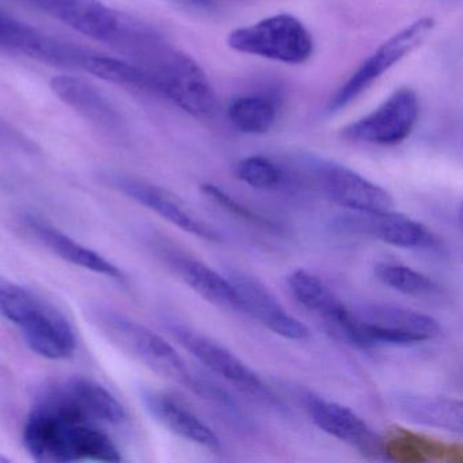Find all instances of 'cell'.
<instances>
[{
	"label": "cell",
	"instance_id": "cell-2",
	"mask_svg": "<svg viewBox=\"0 0 463 463\" xmlns=\"http://www.w3.org/2000/svg\"><path fill=\"white\" fill-rule=\"evenodd\" d=\"M0 316L20 330L39 356L64 360L75 354L77 337L69 319L32 289L0 281Z\"/></svg>",
	"mask_w": 463,
	"mask_h": 463
},
{
	"label": "cell",
	"instance_id": "cell-13",
	"mask_svg": "<svg viewBox=\"0 0 463 463\" xmlns=\"http://www.w3.org/2000/svg\"><path fill=\"white\" fill-rule=\"evenodd\" d=\"M112 184L121 194L153 211L183 232L208 242H221V234L210 224L197 218L177 196L170 194L169 191H165L147 181L127 177V175H115L112 177Z\"/></svg>",
	"mask_w": 463,
	"mask_h": 463
},
{
	"label": "cell",
	"instance_id": "cell-1",
	"mask_svg": "<svg viewBox=\"0 0 463 463\" xmlns=\"http://www.w3.org/2000/svg\"><path fill=\"white\" fill-rule=\"evenodd\" d=\"M24 446L37 462H120V449L102 425L80 411L59 386L44 392L29 413Z\"/></svg>",
	"mask_w": 463,
	"mask_h": 463
},
{
	"label": "cell",
	"instance_id": "cell-10",
	"mask_svg": "<svg viewBox=\"0 0 463 463\" xmlns=\"http://www.w3.org/2000/svg\"><path fill=\"white\" fill-rule=\"evenodd\" d=\"M32 9L50 15L69 28L112 47L120 34L127 14L101 0H21Z\"/></svg>",
	"mask_w": 463,
	"mask_h": 463
},
{
	"label": "cell",
	"instance_id": "cell-22",
	"mask_svg": "<svg viewBox=\"0 0 463 463\" xmlns=\"http://www.w3.org/2000/svg\"><path fill=\"white\" fill-rule=\"evenodd\" d=\"M59 386L89 419L102 427H121L128 420L120 401L93 379L75 376Z\"/></svg>",
	"mask_w": 463,
	"mask_h": 463
},
{
	"label": "cell",
	"instance_id": "cell-19",
	"mask_svg": "<svg viewBox=\"0 0 463 463\" xmlns=\"http://www.w3.org/2000/svg\"><path fill=\"white\" fill-rule=\"evenodd\" d=\"M25 224L32 234L47 246L52 253L61 257L64 261L90 270L97 275L113 279V280H126L123 270L113 264L109 260L105 259L102 254L86 248L82 243L75 241L70 235L64 234L58 227L51 224L50 222L39 218V216L28 215L25 218Z\"/></svg>",
	"mask_w": 463,
	"mask_h": 463
},
{
	"label": "cell",
	"instance_id": "cell-11",
	"mask_svg": "<svg viewBox=\"0 0 463 463\" xmlns=\"http://www.w3.org/2000/svg\"><path fill=\"white\" fill-rule=\"evenodd\" d=\"M314 170L326 196L335 204L357 213H382L394 208L392 194L354 170L318 159Z\"/></svg>",
	"mask_w": 463,
	"mask_h": 463
},
{
	"label": "cell",
	"instance_id": "cell-14",
	"mask_svg": "<svg viewBox=\"0 0 463 463\" xmlns=\"http://www.w3.org/2000/svg\"><path fill=\"white\" fill-rule=\"evenodd\" d=\"M227 279L242 302L243 313L253 317L270 332L288 340H305L310 335L307 326L291 316L261 280L241 270H232Z\"/></svg>",
	"mask_w": 463,
	"mask_h": 463
},
{
	"label": "cell",
	"instance_id": "cell-16",
	"mask_svg": "<svg viewBox=\"0 0 463 463\" xmlns=\"http://www.w3.org/2000/svg\"><path fill=\"white\" fill-rule=\"evenodd\" d=\"M340 226L371 235L394 248L424 249L435 243V235L424 224L392 210L382 213H357L341 222Z\"/></svg>",
	"mask_w": 463,
	"mask_h": 463
},
{
	"label": "cell",
	"instance_id": "cell-26",
	"mask_svg": "<svg viewBox=\"0 0 463 463\" xmlns=\"http://www.w3.org/2000/svg\"><path fill=\"white\" fill-rule=\"evenodd\" d=\"M237 177L251 188L273 189L283 183L284 173L272 159L253 156L243 158L235 167Z\"/></svg>",
	"mask_w": 463,
	"mask_h": 463
},
{
	"label": "cell",
	"instance_id": "cell-24",
	"mask_svg": "<svg viewBox=\"0 0 463 463\" xmlns=\"http://www.w3.org/2000/svg\"><path fill=\"white\" fill-rule=\"evenodd\" d=\"M227 116L238 131L249 135L267 134L275 126L278 107L264 96H243L232 99Z\"/></svg>",
	"mask_w": 463,
	"mask_h": 463
},
{
	"label": "cell",
	"instance_id": "cell-6",
	"mask_svg": "<svg viewBox=\"0 0 463 463\" xmlns=\"http://www.w3.org/2000/svg\"><path fill=\"white\" fill-rule=\"evenodd\" d=\"M229 47L240 53L286 64H302L311 58L310 32L294 15L278 14L230 33Z\"/></svg>",
	"mask_w": 463,
	"mask_h": 463
},
{
	"label": "cell",
	"instance_id": "cell-25",
	"mask_svg": "<svg viewBox=\"0 0 463 463\" xmlns=\"http://www.w3.org/2000/svg\"><path fill=\"white\" fill-rule=\"evenodd\" d=\"M373 273L384 286L411 297H433L440 289L430 276L397 262H379Z\"/></svg>",
	"mask_w": 463,
	"mask_h": 463
},
{
	"label": "cell",
	"instance_id": "cell-9",
	"mask_svg": "<svg viewBox=\"0 0 463 463\" xmlns=\"http://www.w3.org/2000/svg\"><path fill=\"white\" fill-rule=\"evenodd\" d=\"M167 327L173 337L205 367L210 368L230 383L235 384L242 392L270 403L276 402L272 392L265 386L262 379L229 348L186 325L172 322Z\"/></svg>",
	"mask_w": 463,
	"mask_h": 463
},
{
	"label": "cell",
	"instance_id": "cell-20",
	"mask_svg": "<svg viewBox=\"0 0 463 463\" xmlns=\"http://www.w3.org/2000/svg\"><path fill=\"white\" fill-rule=\"evenodd\" d=\"M392 405L406 421L446 432H462L463 406L459 400L405 392H395Z\"/></svg>",
	"mask_w": 463,
	"mask_h": 463
},
{
	"label": "cell",
	"instance_id": "cell-5",
	"mask_svg": "<svg viewBox=\"0 0 463 463\" xmlns=\"http://www.w3.org/2000/svg\"><path fill=\"white\" fill-rule=\"evenodd\" d=\"M360 348L413 345L432 340L440 325L427 314L392 303L368 302L352 308Z\"/></svg>",
	"mask_w": 463,
	"mask_h": 463
},
{
	"label": "cell",
	"instance_id": "cell-18",
	"mask_svg": "<svg viewBox=\"0 0 463 463\" xmlns=\"http://www.w3.org/2000/svg\"><path fill=\"white\" fill-rule=\"evenodd\" d=\"M288 286L295 299L311 313L325 319L329 326L345 341H351L354 335V316L352 311L333 294L332 289L313 273L298 269L288 278Z\"/></svg>",
	"mask_w": 463,
	"mask_h": 463
},
{
	"label": "cell",
	"instance_id": "cell-15",
	"mask_svg": "<svg viewBox=\"0 0 463 463\" xmlns=\"http://www.w3.org/2000/svg\"><path fill=\"white\" fill-rule=\"evenodd\" d=\"M53 93L72 110L108 134H121L126 121L109 99L96 86L80 78L55 77L51 82Z\"/></svg>",
	"mask_w": 463,
	"mask_h": 463
},
{
	"label": "cell",
	"instance_id": "cell-29",
	"mask_svg": "<svg viewBox=\"0 0 463 463\" xmlns=\"http://www.w3.org/2000/svg\"><path fill=\"white\" fill-rule=\"evenodd\" d=\"M191 2H194V4H197V5H208V4H211V0H191Z\"/></svg>",
	"mask_w": 463,
	"mask_h": 463
},
{
	"label": "cell",
	"instance_id": "cell-3",
	"mask_svg": "<svg viewBox=\"0 0 463 463\" xmlns=\"http://www.w3.org/2000/svg\"><path fill=\"white\" fill-rule=\"evenodd\" d=\"M89 318L121 351L131 354L154 373L177 382L194 392L199 376L189 370L185 360L164 337L126 314L104 306L89 308Z\"/></svg>",
	"mask_w": 463,
	"mask_h": 463
},
{
	"label": "cell",
	"instance_id": "cell-4",
	"mask_svg": "<svg viewBox=\"0 0 463 463\" xmlns=\"http://www.w3.org/2000/svg\"><path fill=\"white\" fill-rule=\"evenodd\" d=\"M153 80L158 96H164L184 112L204 118L215 108V93L203 67L188 53L175 50L165 40L143 66Z\"/></svg>",
	"mask_w": 463,
	"mask_h": 463
},
{
	"label": "cell",
	"instance_id": "cell-28",
	"mask_svg": "<svg viewBox=\"0 0 463 463\" xmlns=\"http://www.w3.org/2000/svg\"><path fill=\"white\" fill-rule=\"evenodd\" d=\"M7 17H9V14L5 13L4 10L0 9V26L4 25V23L7 20Z\"/></svg>",
	"mask_w": 463,
	"mask_h": 463
},
{
	"label": "cell",
	"instance_id": "cell-12",
	"mask_svg": "<svg viewBox=\"0 0 463 463\" xmlns=\"http://www.w3.org/2000/svg\"><path fill=\"white\" fill-rule=\"evenodd\" d=\"M303 403L311 421L327 435L354 447L364 457L378 459L383 455V440L352 409L313 392L303 397Z\"/></svg>",
	"mask_w": 463,
	"mask_h": 463
},
{
	"label": "cell",
	"instance_id": "cell-21",
	"mask_svg": "<svg viewBox=\"0 0 463 463\" xmlns=\"http://www.w3.org/2000/svg\"><path fill=\"white\" fill-rule=\"evenodd\" d=\"M173 269L186 286L213 305L226 310L243 313L242 302L229 279L208 267L205 262L184 254H170Z\"/></svg>",
	"mask_w": 463,
	"mask_h": 463
},
{
	"label": "cell",
	"instance_id": "cell-23",
	"mask_svg": "<svg viewBox=\"0 0 463 463\" xmlns=\"http://www.w3.org/2000/svg\"><path fill=\"white\" fill-rule=\"evenodd\" d=\"M83 71L101 78L107 82L129 90L158 94L153 80L140 67L127 59L110 58L90 52L83 64Z\"/></svg>",
	"mask_w": 463,
	"mask_h": 463
},
{
	"label": "cell",
	"instance_id": "cell-7",
	"mask_svg": "<svg viewBox=\"0 0 463 463\" xmlns=\"http://www.w3.org/2000/svg\"><path fill=\"white\" fill-rule=\"evenodd\" d=\"M435 28V20L422 17L405 26L402 31L390 37L379 45L348 78L345 83L335 91V96L327 104L330 113L338 112L359 99L365 90L371 88L382 75L386 74L392 66L411 55L430 36Z\"/></svg>",
	"mask_w": 463,
	"mask_h": 463
},
{
	"label": "cell",
	"instance_id": "cell-27",
	"mask_svg": "<svg viewBox=\"0 0 463 463\" xmlns=\"http://www.w3.org/2000/svg\"><path fill=\"white\" fill-rule=\"evenodd\" d=\"M202 191L203 194H207L211 200H213L216 204L221 205L223 210L229 211V213H232V215L237 216V218L242 219V221L248 222V223L253 224V226L259 227V229L267 230V232H280L278 224L273 223L270 219L254 213L250 208L245 207L242 203L230 196L221 186L210 183L203 184Z\"/></svg>",
	"mask_w": 463,
	"mask_h": 463
},
{
	"label": "cell",
	"instance_id": "cell-17",
	"mask_svg": "<svg viewBox=\"0 0 463 463\" xmlns=\"http://www.w3.org/2000/svg\"><path fill=\"white\" fill-rule=\"evenodd\" d=\"M142 402L159 424L175 435L210 451H221V439L213 428L208 427L199 416L172 395L148 389L142 392Z\"/></svg>",
	"mask_w": 463,
	"mask_h": 463
},
{
	"label": "cell",
	"instance_id": "cell-8",
	"mask_svg": "<svg viewBox=\"0 0 463 463\" xmlns=\"http://www.w3.org/2000/svg\"><path fill=\"white\" fill-rule=\"evenodd\" d=\"M420 107L411 89L395 90L378 109L349 124L344 139L376 146H395L408 139L416 127Z\"/></svg>",
	"mask_w": 463,
	"mask_h": 463
}]
</instances>
